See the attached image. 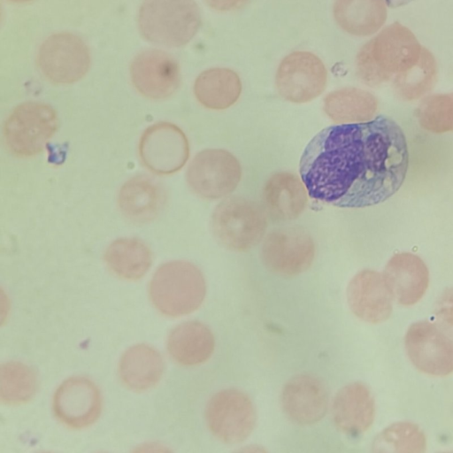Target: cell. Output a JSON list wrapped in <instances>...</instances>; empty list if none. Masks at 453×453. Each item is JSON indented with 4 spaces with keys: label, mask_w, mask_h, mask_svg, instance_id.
<instances>
[{
    "label": "cell",
    "mask_w": 453,
    "mask_h": 453,
    "mask_svg": "<svg viewBox=\"0 0 453 453\" xmlns=\"http://www.w3.org/2000/svg\"><path fill=\"white\" fill-rule=\"evenodd\" d=\"M58 127L56 110L50 104L29 101L16 106L6 119L3 135L8 150L19 157L41 153Z\"/></svg>",
    "instance_id": "obj_6"
},
{
    "label": "cell",
    "mask_w": 453,
    "mask_h": 453,
    "mask_svg": "<svg viewBox=\"0 0 453 453\" xmlns=\"http://www.w3.org/2000/svg\"><path fill=\"white\" fill-rule=\"evenodd\" d=\"M426 50L407 27L395 21L360 49L356 59L357 75L370 86L389 80L395 85L420 62Z\"/></svg>",
    "instance_id": "obj_2"
},
{
    "label": "cell",
    "mask_w": 453,
    "mask_h": 453,
    "mask_svg": "<svg viewBox=\"0 0 453 453\" xmlns=\"http://www.w3.org/2000/svg\"><path fill=\"white\" fill-rule=\"evenodd\" d=\"M275 81L277 90L284 99L303 104L313 100L325 90L327 72L316 55L296 51L283 58Z\"/></svg>",
    "instance_id": "obj_12"
},
{
    "label": "cell",
    "mask_w": 453,
    "mask_h": 453,
    "mask_svg": "<svg viewBox=\"0 0 453 453\" xmlns=\"http://www.w3.org/2000/svg\"><path fill=\"white\" fill-rule=\"evenodd\" d=\"M130 77L135 89L150 99H164L179 88L180 71L170 54L146 50L137 54L130 65Z\"/></svg>",
    "instance_id": "obj_13"
},
{
    "label": "cell",
    "mask_w": 453,
    "mask_h": 453,
    "mask_svg": "<svg viewBox=\"0 0 453 453\" xmlns=\"http://www.w3.org/2000/svg\"><path fill=\"white\" fill-rule=\"evenodd\" d=\"M387 6L385 0H335L333 12L344 31L355 36H368L384 25Z\"/></svg>",
    "instance_id": "obj_20"
},
{
    "label": "cell",
    "mask_w": 453,
    "mask_h": 453,
    "mask_svg": "<svg viewBox=\"0 0 453 453\" xmlns=\"http://www.w3.org/2000/svg\"><path fill=\"white\" fill-rule=\"evenodd\" d=\"M307 188L303 181L291 173L273 174L263 189L265 211L275 221H288L298 218L307 204Z\"/></svg>",
    "instance_id": "obj_17"
},
{
    "label": "cell",
    "mask_w": 453,
    "mask_h": 453,
    "mask_svg": "<svg viewBox=\"0 0 453 453\" xmlns=\"http://www.w3.org/2000/svg\"><path fill=\"white\" fill-rule=\"evenodd\" d=\"M247 0H205L206 4L212 9L226 12L241 7Z\"/></svg>",
    "instance_id": "obj_26"
},
{
    "label": "cell",
    "mask_w": 453,
    "mask_h": 453,
    "mask_svg": "<svg viewBox=\"0 0 453 453\" xmlns=\"http://www.w3.org/2000/svg\"><path fill=\"white\" fill-rule=\"evenodd\" d=\"M12 3H17V4H22V3H27V2H30L32 0H9Z\"/></svg>",
    "instance_id": "obj_28"
},
{
    "label": "cell",
    "mask_w": 453,
    "mask_h": 453,
    "mask_svg": "<svg viewBox=\"0 0 453 453\" xmlns=\"http://www.w3.org/2000/svg\"><path fill=\"white\" fill-rule=\"evenodd\" d=\"M206 294L204 277L198 267L188 261L161 265L150 284V296L163 314L178 317L191 313L202 304Z\"/></svg>",
    "instance_id": "obj_4"
},
{
    "label": "cell",
    "mask_w": 453,
    "mask_h": 453,
    "mask_svg": "<svg viewBox=\"0 0 453 453\" xmlns=\"http://www.w3.org/2000/svg\"><path fill=\"white\" fill-rule=\"evenodd\" d=\"M90 62L87 44L81 38L68 32L49 36L42 43L37 55L40 71L55 84L78 81L88 71Z\"/></svg>",
    "instance_id": "obj_9"
},
{
    "label": "cell",
    "mask_w": 453,
    "mask_h": 453,
    "mask_svg": "<svg viewBox=\"0 0 453 453\" xmlns=\"http://www.w3.org/2000/svg\"><path fill=\"white\" fill-rule=\"evenodd\" d=\"M35 372L19 362H7L0 367V399L6 404L28 402L37 389Z\"/></svg>",
    "instance_id": "obj_25"
},
{
    "label": "cell",
    "mask_w": 453,
    "mask_h": 453,
    "mask_svg": "<svg viewBox=\"0 0 453 453\" xmlns=\"http://www.w3.org/2000/svg\"><path fill=\"white\" fill-rule=\"evenodd\" d=\"M332 414L342 432L349 435L362 432L371 418V402L364 387L353 383L341 388L334 398Z\"/></svg>",
    "instance_id": "obj_23"
},
{
    "label": "cell",
    "mask_w": 453,
    "mask_h": 453,
    "mask_svg": "<svg viewBox=\"0 0 453 453\" xmlns=\"http://www.w3.org/2000/svg\"><path fill=\"white\" fill-rule=\"evenodd\" d=\"M214 335L198 321H187L174 327L167 340L171 357L183 365H196L208 360L214 351Z\"/></svg>",
    "instance_id": "obj_18"
},
{
    "label": "cell",
    "mask_w": 453,
    "mask_h": 453,
    "mask_svg": "<svg viewBox=\"0 0 453 453\" xmlns=\"http://www.w3.org/2000/svg\"><path fill=\"white\" fill-rule=\"evenodd\" d=\"M102 408L97 387L84 377H73L65 380L53 397L55 416L63 424L73 428H82L93 424Z\"/></svg>",
    "instance_id": "obj_14"
},
{
    "label": "cell",
    "mask_w": 453,
    "mask_h": 453,
    "mask_svg": "<svg viewBox=\"0 0 453 453\" xmlns=\"http://www.w3.org/2000/svg\"><path fill=\"white\" fill-rule=\"evenodd\" d=\"M242 93L238 74L228 68H211L201 73L194 83L197 101L211 110H224L233 105Z\"/></svg>",
    "instance_id": "obj_22"
},
{
    "label": "cell",
    "mask_w": 453,
    "mask_h": 453,
    "mask_svg": "<svg viewBox=\"0 0 453 453\" xmlns=\"http://www.w3.org/2000/svg\"><path fill=\"white\" fill-rule=\"evenodd\" d=\"M267 227L265 209L243 197H229L214 209L211 228L217 241L228 250L246 251L264 237Z\"/></svg>",
    "instance_id": "obj_5"
},
{
    "label": "cell",
    "mask_w": 453,
    "mask_h": 453,
    "mask_svg": "<svg viewBox=\"0 0 453 453\" xmlns=\"http://www.w3.org/2000/svg\"><path fill=\"white\" fill-rule=\"evenodd\" d=\"M242 167L238 159L223 149H206L191 160L186 172L189 188L206 199L227 196L238 186Z\"/></svg>",
    "instance_id": "obj_8"
},
{
    "label": "cell",
    "mask_w": 453,
    "mask_h": 453,
    "mask_svg": "<svg viewBox=\"0 0 453 453\" xmlns=\"http://www.w3.org/2000/svg\"><path fill=\"white\" fill-rule=\"evenodd\" d=\"M211 433L226 444H238L253 432L257 423L255 406L244 392L228 388L216 393L205 409Z\"/></svg>",
    "instance_id": "obj_7"
},
{
    "label": "cell",
    "mask_w": 453,
    "mask_h": 453,
    "mask_svg": "<svg viewBox=\"0 0 453 453\" xmlns=\"http://www.w3.org/2000/svg\"><path fill=\"white\" fill-rule=\"evenodd\" d=\"M104 258L115 275L124 280H136L151 266L153 255L141 239L124 237L116 239L107 247Z\"/></svg>",
    "instance_id": "obj_21"
},
{
    "label": "cell",
    "mask_w": 453,
    "mask_h": 453,
    "mask_svg": "<svg viewBox=\"0 0 453 453\" xmlns=\"http://www.w3.org/2000/svg\"><path fill=\"white\" fill-rule=\"evenodd\" d=\"M376 106V99L369 92L345 88L327 94L323 108L326 114L336 123H354L372 116Z\"/></svg>",
    "instance_id": "obj_24"
},
{
    "label": "cell",
    "mask_w": 453,
    "mask_h": 453,
    "mask_svg": "<svg viewBox=\"0 0 453 453\" xmlns=\"http://www.w3.org/2000/svg\"><path fill=\"white\" fill-rule=\"evenodd\" d=\"M280 401L288 418L302 426L319 422L328 410V393L325 385L307 374L291 378L282 388Z\"/></svg>",
    "instance_id": "obj_15"
},
{
    "label": "cell",
    "mask_w": 453,
    "mask_h": 453,
    "mask_svg": "<svg viewBox=\"0 0 453 453\" xmlns=\"http://www.w3.org/2000/svg\"><path fill=\"white\" fill-rule=\"evenodd\" d=\"M138 154L142 164L158 175L180 171L189 157V143L184 132L175 124L157 122L140 137Z\"/></svg>",
    "instance_id": "obj_10"
},
{
    "label": "cell",
    "mask_w": 453,
    "mask_h": 453,
    "mask_svg": "<svg viewBox=\"0 0 453 453\" xmlns=\"http://www.w3.org/2000/svg\"><path fill=\"white\" fill-rule=\"evenodd\" d=\"M165 194L154 180L137 175L127 180L120 188L118 205L122 215L135 224L152 221L162 211Z\"/></svg>",
    "instance_id": "obj_16"
},
{
    "label": "cell",
    "mask_w": 453,
    "mask_h": 453,
    "mask_svg": "<svg viewBox=\"0 0 453 453\" xmlns=\"http://www.w3.org/2000/svg\"><path fill=\"white\" fill-rule=\"evenodd\" d=\"M388 6L392 8L401 7L415 0H385Z\"/></svg>",
    "instance_id": "obj_27"
},
{
    "label": "cell",
    "mask_w": 453,
    "mask_h": 453,
    "mask_svg": "<svg viewBox=\"0 0 453 453\" xmlns=\"http://www.w3.org/2000/svg\"><path fill=\"white\" fill-rule=\"evenodd\" d=\"M261 257L265 266L272 273L292 277L310 268L315 257V244L302 227H281L266 235Z\"/></svg>",
    "instance_id": "obj_11"
},
{
    "label": "cell",
    "mask_w": 453,
    "mask_h": 453,
    "mask_svg": "<svg viewBox=\"0 0 453 453\" xmlns=\"http://www.w3.org/2000/svg\"><path fill=\"white\" fill-rule=\"evenodd\" d=\"M201 22L200 10L194 0H143L137 18L144 39L167 47L187 44Z\"/></svg>",
    "instance_id": "obj_3"
},
{
    "label": "cell",
    "mask_w": 453,
    "mask_h": 453,
    "mask_svg": "<svg viewBox=\"0 0 453 453\" xmlns=\"http://www.w3.org/2000/svg\"><path fill=\"white\" fill-rule=\"evenodd\" d=\"M164 361L158 351L146 344L129 348L121 357L119 373L122 383L134 391L153 388L161 379Z\"/></svg>",
    "instance_id": "obj_19"
},
{
    "label": "cell",
    "mask_w": 453,
    "mask_h": 453,
    "mask_svg": "<svg viewBox=\"0 0 453 453\" xmlns=\"http://www.w3.org/2000/svg\"><path fill=\"white\" fill-rule=\"evenodd\" d=\"M409 152L391 118L324 128L307 144L300 173L311 197L342 208L378 204L402 186Z\"/></svg>",
    "instance_id": "obj_1"
}]
</instances>
